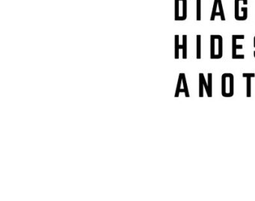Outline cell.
Here are the masks:
<instances>
[{
  "label": "cell",
  "instance_id": "1",
  "mask_svg": "<svg viewBox=\"0 0 255 201\" xmlns=\"http://www.w3.org/2000/svg\"><path fill=\"white\" fill-rule=\"evenodd\" d=\"M223 56V38L219 35H210V59H220Z\"/></svg>",
  "mask_w": 255,
  "mask_h": 201
},
{
  "label": "cell",
  "instance_id": "10",
  "mask_svg": "<svg viewBox=\"0 0 255 201\" xmlns=\"http://www.w3.org/2000/svg\"><path fill=\"white\" fill-rule=\"evenodd\" d=\"M183 59H187V35H183Z\"/></svg>",
  "mask_w": 255,
  "mask_h": 201
},
{
  "label": "cell",
  "instance_id": "8",
  "mask_svg": "<svg viewBox=\"0 0 255 201\" xmlns=\"http://www.w3.org/2000/svg\"><path fill=\"white\" fill-rule=\"evenodd\" d=\"M213 74L211 73L208 74V80H207V85H208V93L207 94L208 98H212L213 96Z\"/></svg>",
  "mask_w": 255,
  "mask_h": 201
},
{
  "label": "cell",
  "instance_id": "16",
  "mask_svg": "<svg viewBox=\"0 0 255 201\" xmlns=\"http://www.w3.org/2000/svg\"><path fill=\"white\" fill-rule=\"evenodd\" d=\"M243 77L244 78H255V74H253V73H251V74H246V73H244L243 74Z\"/></svg>",
  "mask_w": 255,
  "mask_h": 201
},
{
  "label": "cell",
  "instance_id": "7",
  "mask_svg": "<svg viewBox=\"0 0 255 201\" xmlns=\"http://www.w3.org/2000/svg\"><path fill=\"white\" fill-rule=\"evenodd\" d=\"M182 84H183V74H180V75H179L178 82H177V90H176L175 96H174L175 98H178L180 92L185 93L184 90L181 89Z\"/></svg>",
  "mask_w": 255,
  "mask_h": 201
},
{
  "label": "cell",
  "instance_id": "13",
  "mask_svg": "<svg viewBox=\"0 0 255 201\" xmlns=\"http://www.w3.org/2000/svg\"><path fill=\"white\" fill-rule=\"evenodd\" d=\"M196 20L200 21L201 20V0H196Z\"/></svg>",
  "mask_w": 255,
  "mask_h": 201
},
{
  "label": "cell",
  "instance_id": "5",
  "mask_svg": "<svg viewBox=\"0 0 255 201\" xmlns=\"http://www.w3.org/2000/svg\"><path fill=\"white\" fill-rule=\"evenodd\" d=\"M245 38L244 35H234L232 36V59H237V60H240V59H244V54H238L237 53V50H243V44H237V41L238 39L243 40Z\"/></svg>",
  "mask_w": 255,
  "mask_h": 201
},
{
  "label": "cell",
  "instance_id": "3",
  "mask_svg": "<svg viewBox=\"0 0 255 201\" xmlns=\"http://www.w3.org/2000/svg\"><path fill=\"white\" fill-rule=\"evenodd\" d=\"M234 18L238 21H244L248 18V0L234 1Z\"/></svg>",
  "mask_w": 255,
  "mask_h": 201
},
{
  "label": "cell",
  "instance_id": "15",
  "mask_svg": "<svg viewBox=\"0 0 255 201\" xmlns=\"http://www.w3.org/2000/svg\"><path fill=\"white\" fill-rule=\"evenodd\" d=\"M204 88L202 78L199 76V98L204 97Z\"/></svg>",
  "mask_w": 255,
  "mask_h": 201
},
{
  "label": "cell",
  "instance_id": "9",
  "mask_svg": "<svg viewBox=\"0 0 255 201\" xmlns=\"http://www.w3.org/2000/svg\"><path fill=\"white\" fill-rule=\"evenodd\" d=\"M197 59H201V35H197Z\"/></svg>",
  "mask_w": 255,
  "mask_h": 201
},
{
  "label": "cell",
  "instance_id": "12",
  "mask_svg": "<svg viewBox=\"0 0 255 201\" xmlns=\"http://www.w3.org/2000/svg\"><path fill=\"white\" fill-rule=\"evenodd\" d=\"M246 97L251 98L252 97V78H246Z\"/></svg>",
  "mask_w": 255,
  "mask_h": 201
},
{
  "label": "cell",
  "instance_id": "14",
  "mask_svg": "<svg viewBox=\"0 0 255 201\" xmlns=\"http://www.w3.org/2000/svg\"><path fill=\"white\" fill-rule=\"evenodd\" d=\"M183 86L185 91V97L186 98H190L189 95V89H188L187 82H186V75L183 74Z\"/></svg>",
  "mask_w": 255,
  "mask_h": 201
},
{
  "label": "cell",
  "instance_id": "6",
  "mask_svg": "<svg viewBox=\"0 0 255 201\" xmlns=\"http://www.w3.org/2000/svg\"><path fill=\"white\" fill-rule=\"evenodd\" d=\"M217 16L221 17V20L222 21H225V20H226L225 12H224L223 6H222V0H214L210 20L214 21L216 17H217Z\"/></svg>",
  "mask_w": 255,
  "mask_h": 201
},
{
  "label": "cell",
  "instance_id": "4",
  "mask_svg": "<svg viewBox=\"0 0 255 201\" xmlns=\"http://www.w3.org/2000/svg\"><path fill=\"white\" fill-rule=\"evenodd\" d=\"M176 21H183L187 18V0H174Z\"/></svg>",
  "mask_w": 255,
  "mask_h": 201
},
{
  "label": "cell",
  "instance_id": "11",
  "mask_svg": "<svg viewBox=\"0 0 255 201\" xmlns=\"http://www.w3.org/2000/svg\"><path fill=\"white\" fill-rule=\"evenodd\" d=\"M174 38H175V59H178L179 50H180V49L183 50V44H182V45H180V44H179V39H180L179 35H175Z\"/></svg>",
  "mask_w": 255,
  "mask_h": 201
},
{
  "label": "cell",
  "instance_id": "17",
  "mask_svg": "<svg viewBox=\"0 0 255 201\" xmlns=\"http://www.w3.org/2000/svg\"><path fill=\"white\" fill-rule=\"evenodd\" d=\"M254 47L255 48V38H254Z\"/></svg>",
  "mask_w": 255,
  "mask_h": 201
},
{
  "label": "cell",
  "instance_id": "2",
  "mask_svg": "<svg viewBox=\"0 0 255 201\" xmlns=\"http://www.w3.org/2000/svg\"><path fill=\"white\" fill-rule=\"evenodd\" d=\"M234 77L232 74L226 73L222 76V95L224 98H232L234 94Z\"/></svg>",
  "mask_w": 255,
  "mask_h": 201
}]
</instances>
